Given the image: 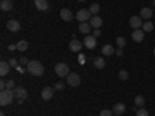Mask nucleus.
<instances>
[{
    "mask_svg": "<svg viewBox=\"0 0 155 116\" xmlns=\"http://www.w3.org/2000/svg\"><path fill=\"white\" fill-rule=\"evenodd\" d=\"M16 99V95H14V90H2L0 92V105L2 107H6V105H11Z\"/></svg>",
    "mask_w": 155,
    "mask_h": 116,
    "instance_id": "obj_1",
    "label": "nucleus"
},
{
    "mask_svg": "<svg viewBox=\"0 0 155 116\" xmlns=\"http://www.w3.org/2000/svg\"><path fill=\"white\" fill-rule=\"evenodd\" d=\"M27 71L33 76H42L44 74V65L39 60H30L27 65Z\"/></svg>",
    "mask_w": 155,
    "mask_h": 116,
    "instance_id": "obj_2",
    "label": "nucleus"
},
{
    "mask_svg": "<svg viewBox=\"0 0 155 116\" xmlns=\"http://www.w3.org/2000/svg\"><path fill=\"white\" fill-rule=\"evenodd\" d=\"M54 73L59 76V77H67L68 74H70V68H68V65L67 63H58V65L54 67Z\"/></svg>",
    "mask_w": 155,
    "mask_h": 116,
    "instance_id": "obj_3",
    "label": "nucleus"
},
{
    "mask_svg": "<svg viewBox=\"0 0 155 116\" xmlns=\"http://www.w3.org/2000/svg\"><path fill=\"white\" fill-rule=\"evenodd\" d=\"M76 19L79 22H90V19H92V12H90V9H79L76 12Z\"/></svg>",
    "mask_w": 155,
    "mask_h": 116,
    "instance_id": "obj_4",
    "label": "nucleus"
},
{
    "mask_svg": "<svg viewBox=\"0 0 155 116\" xmlns=\"http://www.w3.org/2000/svg\"><path fill=\"white\" fill-rule=\"evenodd\" d=\"M14 95H16V99L19 102H23L25 99L28 98V92H27V88H25V87H16L14 88Z\"/></svg>",
    "mask_w": 155,
    "mask_h": 116,
    "instance_id": "obj_5",
    "label": "nucleus"
},
{
    "mask_svg": "<svg viewBox=\"0 0 155 116\" xmlns=\"http://www.w3.org/2000/svg\"><path fill=\"white\" fill-rule=\"evenodd\" d=\"M96 39L98 37H95L93 34H87L85 37H84V47H87L88 50H93V48H96Z\"/></svg>",
    "mask_w": 155,
    "mask_h": 116,
    "instance_id": "obj_6",
    "label": "nucleus"
},
{
    "mask_svg": "<svg viewBox=\"0 0 155 116\" xmlns=\"http://www.w3.org/2000/svg\"><path fill=\"white\" fill-rule=\"evenodd\" d=\"M67 84H68L70 87H78V85L81 84L79 74H78V73H70V74L67 76Z\"/></svg>",
    "mask_w": 155,
    "mask_h": 116,
    "instance_id": "obj_7",
    "label": "nucleus"
},
{
    "mask_svg": "<svg viewBox=\"0 0 155 116\" xmlns=\"http://www.w3.org/2000/svg\"><path fill=\"white\" fill-rule=\"evenodd\" d=\"M59 16H61V19H62L64 22H71V19L74 17L73 12H71V9H68V8H62L61 12H59Z\"/></svg>",
    "mask_w": 155,
    "mask_h": 116,
    "instance_id": "obj_8",
    "label": "nucleus"
},
{
    "mask_svg": "<svg viewBox=\"0 0 155 116\" xmlns=\"http://www.w3.org/2000/svg\"><path fill=\"white\" fill-rule=\"evenodd\" d=\"M6 28L11 31V33H19L20 31V23L16 20V19H11L6 22Z\"/></svg>",
    "mask_w": 155,
    "mask_h": 116,
    "instance_id": "obj_9",
    "label": "nucleus"
},
{
    "mask_svg": "<svg viewBox=\"0 0 155 116\" xmlns=\"http://www.w3.org/2000/svg\"><path fill=\"white\" fill-rule=\"evenodd\" d=\"M68 47H70V50L73 51V53H79V51L82 50V47H84V44L81 40H78V39H71Z\"/></svg>",
    "mask_w": 155,
    "mask_h": 116,
    "instance_id": "obj_10",
    "label": "nucleus"
},
{
    "mask_svg": "<svg viewBox=\"0 0 155 116\" xmlns=\"http://www.w3.org/2000/svg\"><path fill=\"white\" fill-rule=\"evenodd\" d=\"M129 23H130V27L134 28V30H140L141 27H143V19H141L140 16H134V17H130V20H129Z\"/></svg>",
    "mask_w": 155,
    "mask_h": 116,
    "instance_id": "obj_11",
    "label": "nucleus"
},
{
    "mask_svg": "<svg viewBox=\"0 0 155 116\" xmlns=\"http://www.w3.org/2000/svg\"><path fill=\"white\" fill-rule=\"evenodd\" d=\"M53 95H54V88H51V87H44L42 88L41 96H42L44 101H50L51 98H53Z\"/></svg>",
    "mask_w": 155,
    "mask_h": 116,
    "instance_id": "obj_12",
    "label": "nucleus"
},
{
    "mask_svg": "<svg viewBox=\"0 0 155 116\" xmlns=\"http://www.w3.org/2000/svg\"><path fill=\"white\" fill-rule=\"evenodd\" d=\"M152 16H153V11H152L150 8L144 6V8H141V9H140V17L143 19V20H149Z\"/></svg>",
    "mask_w": 155,
    "mask_h": 116,
    "instance_id": "obj_13",
    "label": "nucleus"
},
{
    "mask_svg": "<svg viewBox=\"0 0 155 116\" xmlns=\"http://www.w3.org/2000/svg\"><path fill=\"white\" fill-rule=\"evenodd\" d=\"M34 6L39 11H48V8H50L47 0H34Z\"/></svg>",
    "mask_w": 155,
    "mask_h": 116,
    "instance_id": "obj_14",
    "label": "nucleus"
},
{
    "mask_svg": "<svg viewBox=\"0 0 155 116\" xmlns=\"http://www.w3.org/2000/svg\"><path fill=\"white\" fill-rule=\"evenodd\" d=\"M88 23L92 25V28L99 30V28H101V25H102V19H101L99 16H92V19H90V22H88Z\"/></svg>",
    "mask_w": 155,
    "mask_h": 116,
    "instance_id": "obj_15",
    "label": "nucleus"
},
{
    "mask_svg": "<svg viewBox=\"0 0 155 116\" xmlns=\"http://www.w3.org/2000/svg\"><path fill=\"white\" fill-rule=\"evenodd\" d=\"M144 39V31L143 30H134V33H132V40L134 42H141Z\"/></svg>",
    "mask_w": 155,
    "mask_h": 116,
    "instance_id": "obj_16",
    "label": "nucleus"
},
{
    "mask_svg": "<svg viewBox=\"0 0 155 116\" xmlns=\"http://www.w3.org/2000/svg\"><path fill=\"white\" fill-rule=\"evenodd\" d=\"M101 51H102V56H113L116 50H115V48H113L110 44H106L104 47L101 48Z\"/></svg>",
    "mask_w": 155,
    "mask_h": 116,
    "instance_id": "obj_17",
    "label": "nucleus"
},
{
    "mask_svg": "<svg viewBox=\"0 0 155 116\" xmlns=\"http://www.w3.org/2000/svg\"><path fill=\"white\" fill-rule=\"evenodd\" d=\"M9 70H11L9 62H6V60H2V62H0V74H2V76H6V74L9 73Z\"/></svg>",
    "mask_w": 155,
    "mask_h": 116,
    "instance_id": "obj_18",
    "label": "nucleus"
},
{
    "mask_svg": "<svg viewBox=\"0 0 155 116\" xmlns=\"http://www.w3.org/2000/svg\"><path fill=\"white\" fill-rule=\"evenodd\" d=\"M93 67L98 68V70H102L106 67V59L104 57H95L93 59Z\"/></svg>",
    "mask_w": 155,
    "mask_h": 116,
    "instance_id": "obj_19",
    "label": "nucleus"
},
{
    "mask_svg": "<svg viewBox=\"0 0 155 116\" xmlns=\"http://www.w3.org/2000/svg\"><path fill=\"white\" fill-rule=\"evenodd\" d=\"M112 111H113V114H123L124 111H126V105L124 104H121V102H118V104H115L113 105V108H112Z\"/></svg>",
    "mask_w": 155,
    "mask_h": 116,
    "instance_id": "obj_20",
    "label": "nucleus"
},
{
    "mask_svg": "<svg viewBox=\"0 0 155 116\" xmlns=\"http://www.w3.org/2000/svg\"><path fill=\"white\" fill-rule=\"evenodd\" d=\"M79 31L82 34H90V31H92V25H90L88 22H81L79 23Z\"/></svg>",
    "mask_w": 155,
    "mask_h": 116,
    "instance_id": "obj_21",
    "label": "nucleus"
},
{
    "mask_svg": "<svg viewBox=\"0 0 155 116\" xmlns=\"http://www.w3.org/2000/svg\"><path fill=\"white\" fill-rule=\"evenodd\" d=\"M0 9L2 11H11L12 9V2L11 0H2V2H0Z\"/></svg>",
    "mask_w": 155,
    "mask_h": 116,
    "instance_id": "obj_22",
    "label": "nucleus"
},
{
    "mask_svg": "<svg viewBox=\"0 0 155 116\" xmlns=\"http://www.w3.org/2000/svg\"><path fill=\"white\" fill-rule=\"evenodd\" d=\"M135 105L140 108V107H144V104H146V99H144V96H141V95H138L137 98H135Z\"/></svg>",
    "mask_w": 155,
    "mask_h": 116,
    "instance_id": "obj_23",
    "label": "nucleus"
},
{
    "mask_svg": "<svg viewBox=\"0 0 155 116\" xmlns=\"http://www.w3.org/2000/svg\"><path fill=\"white\" fill-rule=\"evenodd\" d=\"M141 30H143L144 33H150V31H153V23L146 20V22L143 23V27H141Z\"/></svg>",
    "mask_w": 155,
    "mask_h": 116,
    "instance_id": "obj_24",
    "label": "nucleus"
},
{
    "mask_svg": "<svg viewBox=\"0 0 155 116\" xmlns=\"http://www.w3.org/2000/svg\"><path fill=\"white\" fill-rule=\"evenodd\" d=\"M90 12H92V16H98V12H99V9H101V6L98 5V3H92L90 5Z\"/></svg>",
    "mask_w": 155,
    "mask_h": 116,
    "instance_id": "obj_25",
    "label": "nucleus"
},
{
    "mask_svg": "<svg viewBox=\"0 0 155 116\" xmlns=\"http://www.w3.org/2000/svg\"><path fill=\"white\" fill-rule=\"evenodd\" d=\"M17 50H19V51H27V50H28V42H27V40H20V42L17 44Z\"/></svg>",
    "mask_w": 155,
    "mask_h": 116,
    "instance_id": "obj_26",
    "label": "nucleus"
},
{
    "mask_svg": "<svg viewBox=\"0 0 155 116\" xmlns=\"http://www.w3.org/2000/svg\"><path fill=\"white\" fill-rule=\"evenodd\" d=\"M9 65H11V68H17V67L20 65V62H19L17 57H11V59H9Z\"/></svg>",
    "mask_w": 155,
    "mask_h": 116,
    "instance_id": "obj_27",
    "label": "nucleus"
},
{
    "mask_svg": "<svg viewBox=\"0 0 155 116\" xmlns=\"http://www.w3.org/2000/svg\"><path fill=\"white\" fill-rule=\"evenodd\" d=\"M116 45H118L120 48L126 47V37H123V36H120V37H116Z\"/></svg>",
    "mask_w": 155,
    "mask_h": 116,
    "instance_id": "obj_28",
    "label": "nucleus"
},
{
    "mask_svg": "<svg viewBox=\"0 0 155 116\" xmlns=\"http://www.w3.org/2000/svg\"><path fill=\"white\" fill-rule=\"evenodd\" d=\"M118 77H120L121 81H127V79H129V73H127L126 70H121L120 74H118Z\"/></svg>",
    "mask_w": 155,
    "mask_h": 116,
    "instance_id": "obj_29",
    "label": "nucleus"
},
{
    "mask_svg": "<svg viewBox=\"0 0 155 116\" xmlns=\"http://www.w3.org/2000/svg\"><path fill=\"white\" fill-rule=\"evenodd\" d=\"M137 116H149V111L146 108H143V107H140L137 110Z\"/></svg>",
    "mask_w": 155,
    "mask_h": 116,
    "instance_id": "obj_30",
    "label": "nucleus"
},
{
    "mask_svg": "<svg viewBox=\"0 0 155 116\" xmlns=\"http://www.w3.org/2000/svg\"><path fill=\"white\" fill-rule=\"evenodd\" d=\"M99 116H113V111H112L110 108H106V110H102V111L99 113Z\"/></svg>",
    "mask_w": 155,
    "mask_h": 116,
    "instance_id": "obj_31",
    "label": "nucleus"
},
{
    "mask_svg": "<svg viewBox=\"0 0 155 116\" xmlns=\"http://www.w3.org/2000/svg\"><path fill=\"white\" fill-rule=\"evenodd\" d=\"M6 88H8V90H14V88H16V87H14V81H12V79L6 81Z\"/></svg>",
    "mask_w": 155,
    "mask_h": 116,
    "instance_id": "obj_32",
    "label": "nucleus"
},
{
    "mask_svg": "<svg viewBox=\"0 0 155 116\" xmlns=\"http://www.w3.org/2000/svg\"><path fill=\"white\" fill-rule=\"evenodd\" d=\"M19 62H20V65H25V67H27L30 60H28L27 57H20V59H19Z\"/></svg>",
    "mask_w": 155,
    "mask_h": 116,
    "instance_id": "obj_33",
    "label": "nucleus"
},
{
    "mask_svg": "<svg viewBox=\"0 0 155 116\" xmlns=\"http://www.w3.org/2000/svg\"><path fill=\"white\" fill-rule=\"evenodd\" d=\"M62 88H64V84H62V82H58V84H54V90H58V92H61Z\"/></svg>",
    "mask_w": 155,
    "mask_h": 116,
    "instance_id": "obj_34",
    "label": "nucleus"
},
{
    "mask_svg": "<svg viewBox=\"0 0 155 116\" xmlns=\"http://www.w3.org/2000/svg\"><path fill=\"white\" fill-rule=\"evenodd\" d=\"M16 70H17V71H19V73H20V74H23V73H25V71H27V68H25V67H23V65H19V67H17V68H16Z\"/></svg>",
    "mask_w": 155,
    "mask_h": 116,
    "instance_id": "obj_35",
    "label": "nucleus"
},
{
    "mask_svg": "<svg viewBox=\"0 0 155 116\" xmlns=\"http://www.w3.org/2000/svg\"><path fill=\"white\" fill-rule=\"evenodd\" d=\"M78 59H79V63H85V60H87V57L84 54H79V57H78Z\"/></svg>",
    "mask_w": 155,
    "mask_h": 116,
    "instance_id": "obj_36",
    "label": "nucleus"
},
{
    "mask_svg": "<svg viewBox=\"0 0 155 116\" xmlns=\"http://www.w3.org/2000/svg\"><path fill=\"white\" fill-rule=\"evenodd\" d=\"M115 54H116V56H120V57H121V56L124 54V51H123V48H118V50H116V51H115Z\"/></svg>",
    "mask_w": 155,
    "mask_h": 116,
    "instance_id": "obj_37",
    "label": "nucleus"
},
{
    "mask_svg": "<svg viewBox=\"0 0 155 116\" xmlns=\"http://www.w3.org/2000/svg\"><path fill=\"white\" fill-rule=\"evenodd\" d=\"M0 90H6V81H0Z\"/></svg>",
    "mask_w": 155,
    "mask_h": 116,
    "instance_id": "obj_38",
    "label": "nucleus"
},
{
    "mask_svg": "<svg viewBox=\"0 0 155 116\" xmlns=\"http://www.w3.org/2000/svg\"><path fill=\"white\" fill-rule=\"evenodd\" d=\"M93 36H95V37H99V36H101V31H99V30H95V31H93Z\"/></svg>",
    "mask_w": 155,
    "mask_h": 116,
    "instance_id": "obj_39",
    "label": "nucleus"
},
{
    "mask_svg": "<svg viewBox=\"0 0 155 116\" xmlns=\"http://www.w3.org/2000/svg\"><path fill=\"white\" fill-rule=\"evenodd\" d=\"M0 116H5V113H3V111H2V113H0Z\"/></svg>",
    "mask_w": 155,
    "mask_h": 116,
    "instance_id": "obj_40",
    "label": "nucleus"
},
{
    "mask_svg": "<svg viewBox=\"0 0 155 116\" xmlns=\"http://www.w3.org/2000/svg\"><path fill=\"white\" fill-rule=\"evenodd\" d=\"M78 2H85V0H78Z\"/></svg>",
    "mask_w": 155,
    "mask_h": 116,
    "instance_id": "obj_41",
    "label": "nucleus"
},
{
    "mask_svg": "<svg viewBox=\"0 0 155 116\" xmlns=\"http://www.w3.org/2000/svg\"><path fill=\"white\" fill-rule=\"evenodd\" d=\"M152 3H153V8H155V0H153V2H152Z\"/></svg>",
    "mask_w": 155,
    "mask_h": 116,
    "instance_id": "obj_42",
    "label": "nucleus"
},
{
    "mask_svg": "<svg viewBox=\"0 0 155 116\" xmlns=\"http://www.w3.org/2000/svg\"><path fill=\"white\" fill-rule=\"evenodd\" d=\"M153 56H155V47H153Z\"/></svg>",
    "mask_w": 155,
    "mask_h": 116,
    "instance_id": "obj_43",
    "label": "nucleus"
},
{
    "mask_svg": "<svg viewBox=\"0 0 155 116\" xmlns=\"http://www.w3.org/2000/svg\"><path fill=\"white\" fill-rule=\"evenodd\" d=\"M113 116H118V114H113Z\"/></svg>",
    "mask_w": 155,
    "mask_h": 116,
    "instance_id": "obj_44",
    "label": "nucleus"
}]
</instances>
